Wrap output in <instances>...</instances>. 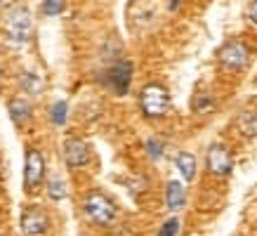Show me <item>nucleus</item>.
<instances>
[{"label": "nucleus", "mask_w": 257, "mask_h": 236, "mask_svg": "<svg viewBox=\"0 0 257 236\" xmlns=\"http://www.w3.org/2000/svg\"><path fill=\"white\" fill-rule=\"evenodd\" d=\"M140 104H142L144 116L161 118L170 111V92H168V87L161 85V83H149V85L142 87Z\"/></svg>", "instance_id": "f257e3e1"}, {"label": "nucleus", "mask_w": 257, "mask_h": 236, "mask_svg": "<svg viewBox=\"0 0 257 236\" xmlns=\"http://www.w3.org/2000/svg\"><path fill=\"white\" fill-rule=\"evenodd\" d=\"M85 212L94 224H101V227H106V224H111V222L116 220V205H113V201L109 196H104L101 191L87 194Z\"/></svg>", "instance_id": "f03ea898"}, {"label": "nucleus", "mask_w": 257, "mask_h": 236, "mask_svg": "<svg viewBox=\"0 0 257 236\" xmlns=\"http://www.w3.org/2000/svg\"><path fill=\"white\" fill-rule=\"evenodd\" d=\"M45 180V156L40 149H26V165H24V189L26 194H33L40 189Z\"/></svg>", "instance_id": "7ed1b4c3"}, {"label": "nucleus", "mask_w": 257, "mask_h": 236, "mask_svg": "<svg viewBox=\"0 0 257 236\" xmlns=\"http://www.w3.org/2000/svg\"><path fill=\"white\" fill-rule=\"evenodd\" d=\"M8 40L10 45H24L31 36V15L26 8H12L8 12Z\"/></svg>", "instance_id": "20e7f679"}, {"label": "nucleus", "mask_w": 257, "mask_h": 236, "mask_svg": "<svg viewBox=\"0 0 257 236\" xmlns=\"http://www.w3.org/2000/svg\"><path fill=\"white\" fill-rule=\"evenodd\" d=\"M219 64L224 66L226 71H241L248 66V59H250V52L248 47L238 43V40H229L224 45L219 47Z\"/></svg>", "instance_id": "39448f33"}, {"label": "nucleus", "mask_w": 257, "mask_h": 236, "mask_svg": "<svg viewBox=\"0 0 257 236\" xmlns=\"http://www.w3.org/2000/svg\"><path fill=\"white\" fill-rule=\"evenodd\" d=\"M19 227H22L24 236H43L50 229V217H47V210L40 208V205H33V208H26L22 212V220H19Z\"/></svg>", "instance_id": "423d86ee"}, {"label": "nucleus", "mask_w": 257, "mask_h": 236, "mask_svg": "<svg viewBox=\"0 0 257 236\" xmlns=\"http://www.w3.org/2000/svg\"><path fill=\"white\" fill-rule=\"evenodd\" d=\"M64 161H66V165L73 168V170L85 168V165L92 161V151L87 147V142L80 140V137H69V140L64 142Z\"/></svg>", "instance_id": "0eeeda50"}, {"label": "nucleus", "mask_w": 257, "mask_h": 236, "mask_svg": "<svg viewBox=\"0 0 257 236\" xmlns=\"http://www.w3.org/2000/svg\"><path fill=\"white\" fill-rule=\"evenodd\" d=\"M205 163H208V170H210L215 177H226L234 168V161H231V151L226 149L224 144H210L208 147V156H205Z\"/></svg>", "instance_id": "6e6552de"}, {"label": "nucleus", "mask_w": 257, "mask_h": 236, "mask_svg": "<svg viewBox=\"0 0 257 236\" xmlns=\"http://www.w3.org/2000/svg\"><path fill=\"white\" fill-rule=\"evenodd\" d=\"M130 80H133V62H116L106 73V83H109L118 94H125L127 87H130Z\"/></svg>", "instance_id": "1a4fd4ad"}, {"label": "nucleus", "mask_w": 257, "mask_h": 236, "mask_svg": "<svg viewBox=\"0 0 257 236\" xmlns=\"http://www.w3.org/2000/svg\"><path fill=\"white\" fill-rule=\"evenodd\" d=\"M165 203H168V208L172 212H177L182 205L187 203V191L182 187V182H177V180L168 182V187H165Z\"/></svg>", "instance_id": "9d476101"}, {"label": "nucleus", "mask_w": 257, "mask_h": 236, "mask_svg": "<svg viewBox=\"0 0 257 236\" xmlns=\"http://www.w3.org/2000/svg\"><path fill=\"white\" fill-rule=\"evenodd\" d=\"M175 165H177V170L182 173V177H184L187 182H191L196 177V156L194 154L179 151L177 156H175Z\"/></svg>", "instance_id": "9b49d317"}, {"label": "nucleus", "mask_w": 257, "mask_h": 236, "mask_svg": "<svg viewBox=\"0 0 257 236\" xmlns=\"http://www.w3.org/2000/svg\"><path fill=\"white\" fill-rule=\"evenodd\" d=\"M10 116L15 121L17 126H24V123H29V118H31V104L22 99V97H17L10 102Z\"/></svg>", "instance_id": "f8f14e48"}, {"label": "nucleus", "mask_w": 257, "mask_h": 236, "mask_svg": "<svg viewBox=\"0 0 257 236\" xmlns=\"http://www.w3.org/2000/svg\"><path fill=\"white\" fill-rule=\"evenodd\" d=\"M22 87L26 90V92H31V94H40L43 90H45V83H43V78L40 76H36V73H22Z\"/></svg>", "instance_id": "ddd939ff"}, {"label": "nucleus", "mask_w": 257, "mask_h": 236, "mask_svg": "<svg viewBox=\"0 0 257 236\" xmlns=\"http://www.w3.org/2000/svg\"><path fill=\"white\" fill-rule=\"evenodd\" d=\"M47 194H50L52 201H64V198H66V184H64L59 177H50V182H47Z\"/></svg>", "instance_id": "4468645a"}, {"label": "nucleus", "mask_w": 257, "mask_h": 236, "mask_svg": "<svg viewBox=\"0 0 257 236\" xmlns=\"http://www.w3.org/2000/svg\"><path fill=\"white\" fill-rule=\"evenodd\" d=\"M66 111H69V104L64 102H55L52 104V111H50V118H52V123L55 126H64L66 123Z\"/></svg>", "instance_id": "2eb2a0df"}, {"label": "nucleus", "mask_w": 257, "mask_h": 236, "mask_svg": "<svg viewBox=\"0 0 257 236\" xmlns=\"http://www.w3.org/2000/svg\"><path fill=\"white\" fill-rule=\"evenodd\" d=\"M64 5H66V0H43V12L47 17H57L64 12Z\"/></svg>", "instance_id": "dca6fc26"}, {"label": "nucleus", "mask_w": 257, "mask_h": 236, "mask_svg": "<svg viewBox=\"0 0 257 236\" xmlns=\"http://www.w3.org/2000/svg\"><path fill=\"white\" fill-rule=\"evenodd\" d=\"M177 229H179V220H177V217H170V220L161 227L158 236H177Z\"/></svg>", "instance_id": "f3484780"}, {"label": "nucleus", "mask_w": 257, "mask_h": 236, "mask_svg": "<svg viewBox=\"0 0 257 236\" xmlns=\"http://www.w3.org/2000/svg\"><path fill=\"white\" fill-rule=\"evenodd\" d=\"M194 109H196V111H205V109H212V99H210V97H196V102H194Z\"/></svg>", "instance_id": "a211bd4d"}, {"label": "nucleus", "mask_w": 257, "mask_h": 236, "mask_svg": "<svg viewBox=\"0 0 257 236\" xmlns=\"http://www.w3.org/2000/svg\"><path fill=\"white\" fill-rule=\"evenodd\" d=\"M147 149H149V154H151V158H161V151H163V147H161L156 140H149L147 142Z\"/></svg>", "instance_id": "6ab92c4d"}, {"label": "nucleus", "mask_w": 257, "mask_h": 236, "mask_svg": "<svg viewBox=\"0 0 257 236\" xmlns=\"http://www.w3.org/2000/svg\"><path fill=\"white\" fill-rule=\"evenodd\" d=\"M248 17L252 24H257V0H252V5H250V10H248Z\"/></svg>", "instance_id": "aec40b11"}]
</instances>
